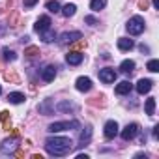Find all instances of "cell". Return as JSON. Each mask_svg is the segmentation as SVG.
Here are the masks:
<instances>
[{"label":"cell","mask_w":159,"mask_h":159,"mask_svg":"<svg viewBox=\"0 0 159 159\" xmlns=\"http://www.w3.org/2000/svg\"><path fill=\"white\" fill-rule=\"evenodd\" d=\"M137 133H139V124H127L124 129H122V139L127 142V140H133L135 137H137Z\"/></svg>","instance_id":"cell-4"},{"label":"cell","mask_w":159,"mask_h":159,"mask_svg":"<svg viewBox=\"0 0 159 159\" xmlns=\"http://www.w3.org/2000/svg\"><path fill=\"white\" fill-rule=\"evenodd\" d=\"M45 150L52 157H62L73 150V140L67 137H49L45 139Z\"/></svg>","instance_id":"cell-1"},{"label":"cell","mask_w":159,"mask_h":159,"mask_svg":"<svg viewBox=\"0 0 159 159\" xmlns=\"http://www.w3.org/2000/svg\"><path fill=\"white\" fill-rule=\"evenodd\" d=\"M8 101L13 103V105H19V103L25 101V94H21V92H11V94H8Z\"/></svg>","instance_id":"cell-19"},{"label":"cell","mask_w":159,"mask_h":159,"mask_svg":"<svg viewBox=\"0 0 159 159\" xmlns=\"http://www.w3.org/2000/svg\"><path fill=\"white\" fill-rule=\"evenodd\" d=\"M25 54H26V56H36V54H39V49L34 47V45H30V47L25 49Z\"/></svg>","instance_id":"cell-29"},{"label":"cell","mask_w":159,"mask_h":159,"mask_svg":"<svg viewBox=\"0 0 159 159\" xmlns=\"http://www.w3.org/2000/svg\"><path fill=\"white\" fill-rule=\"evenodd\" d=\"M84 21H86L88 25H92V26H96V25H98V19H96V17H92V15H86V17H84Z\"/></svg>","instance_id":"cell-32"},{"label":"cell","mask_w":159,"mask_h":159,"mask_svg":"<svg viewBox=\"0 0 159 159\" xmlns=\"http://www.w3.org/2000/svg\"><path fill=\"white\" fill-rule=\"evenodd\" d=\"M131 88H133V84H131L129 81H122L120 84H116L114 92H116L118 96H125V94H129V92H131Z\"/></svg>","instance_id":"cell-14"},{"label":"cell","mask_w":159,"mask_h":159,"mask_svg":"<svg viewBox=\"0 0 159 159\" xmlns=\"http://www.w3.org/2000/svg\"><path fill=\"white\" fill-rule=\"evenodd\" d=\"M152 86H153V83L150 81V79H140V81L137 83V92L140 96H144V94H148L152 90Z\"/></svg>","instance_id":"cell-11"},{"label":"cell","mask_w":159,"mask_h":159,"mask_svg":"<svg viewBox=\"0 0 159 159\" xmlns=\"http://www.w3.org/2000/svg\"><path fill=\"white\" fill-rule=\"evenodd\" d=\"M23 4H25V8H32V6H36V4H38V0H25Z\"/></svg>","instance_id":"cell-33"},{"label":"cell","mask_w":159,"mask_h":159,"mask_svg":"<svg viewBox=\"0 0 159 159\" xmlns=\"http://www.w3.org/2000/svg\"><path fill=\"white\" fill-rule=\"evenodd\" d=\"M120 71L125 73V75H131V73L135 71V62H133V60H124V62L120 64Z\"/></svg>","instance_id":"cell-18"},{"label":"cell","mask_w":159,"mask_h":159,"mask_svg":"<svg viewBox=\"0 0 159 159\" xmlns=\"http://www.w3.org/2000/svg\"><path fill=\"white\" fill-rule=\"evenodd\" d=\"M133 47H135L133 39H129V38H120L118 39V49L120 51H131Z\"/></svg>","instance_id":"cell-17"},{"label":"cell","mask_w":159,"mask_h":159,"mask_svg":"<svg viewBox=\"0 0 159 159\" xmlns=\"http://www.w3.org/2000/svg\"><path fill=\"white\" fill-rule=\"evenodd\" d=\"M15 58H17V54H15L10 47H4V49H2V60H4V62H13Z\"/></svg>","instance_id":"cell-20"},{"label":"cell","mask_w":159,"mask_h":159,"mask_svg":"<svg viewBox=\"0 0 159 159\" xmlns=\"http://www.w3.org/2000/svg\"><path fill=\"white\" fill-rule=\"evenodd\" d=\"M75 11H77V6H75V4H66V6L62 8L64 17H73V15H75Z\"/></svg>","instance_id":"cell-21"},{"label":"cell","mask_w":159,"mask_h":159,"mask_svg":"<svg viewBox=\"0 0 159 159\" xmlns=\"http://www.w3.org/2000/svg\"><path fill=\"white\" fill-rule=\"evenodd\" d=\"M56 109H58V111H75V105L69 103V101H62V103H58Z\"/></svg>","instance_id":"cell-27"},{"label":"cell","mask_w":159,"mask_h":159,"mask_svg":"<svg viewBox=\"0 0 159 159\" xmlns=\"http://www.w3.org/2000/svg\"><path fill=\"white\" fill-rule=\"evenodd\" d=\"M17 142H19V140H17V137H13V139H6V140L2 142V146H0V152H2V153H10V155H11V153L17 150V146H19Z\"/></svg>","instance_id":"cell-6"},{"label":"cell","mask_w":159,"mask_h":159,"mask_svg":"<svg viewBox=\"0 0 159 159\" xmlns=\"http://www.w3.org/2000/svg\"><path fill=\"white\" fill-rule=\"evenodd\" d=\"M105 6H107V0H92L90 2V10H94V11H99Z\"/></svg>","instance_id":"cell-22"},{"label":"cell","mask_w":159,"mask_h":159,"mask_svg":"<svg viewBox=\"0 0 159 159\" xmlns=\"http://www.w3.org/2000/svg\"><path fill=\"white\" fill-rule=\"evenodd\" d=\"M90 137H92V127H90V125H86V127L81 131V137H79V146H84V144H88Z\"/></svg>","instance_id":"cell-16"},{"label":"cell","mask_w":159,"mask_h":159,"mask_svg":"<svg viewBox=\"0 0 159 159\" xmlns=\"http://www.w3.org/2000/svg\"><path fill=\"white\" fill-rule=\"evenodd\" d=\"M157 127H159V125H155V127H153V139H157V137H159V131H157Z\"/></svg>","instance_id":"cell-35"},{"label":"cell","mask_w":159,"mask_h":159,"mask_svg":"<svg viewBox=\"0 0 159 159\" xmlns=\"http://www.w3.org/2000/svg\"><path fill=\"white\" fill-rule=\"evenodd\" d=\"M75 88L79 90V92H90V88H92V81L88 77H79L77 81H75Z\"/></svg>","instance_id":"cell-9"},{"label":"cell","mask_w":159,"mask_h":159,"mask_svg":"<svg viewBox=\"0 0 159 159\" xmlns=\"http://www.w3.org/2000/svg\"><path fill=\"white\" fill-rule=\"evenodd\" d=\"M144 109H146V114H153V111H155V99L153 98H150V99H146V105H144Z\"/></svg>","instance_id":"cell-24"},{"label":"cell","mask_w":159,"mask_h":159,"mask_svg":"<svg viewBox=\"0 0 159 159\" xmlns=\"http://www.w3.org/2000/svg\"><path fill=\"white\" fill-rule=\"evenodd\" d=\"M139 8L140 10H146L148 8V0H139Z\"/></svg>","instance_id":"cell-34"},{"label":"cell","mask_w":159,"mask_h":159,"mask_svg":"<svg viewBox=\"0 0 159 159\" xmlns=\"http://www.w3.org/2000/svg\"><path fill=\"white\" fill-rule=\"evenodd\" d=\"M0 94H2V86H0Z\"/></svg>","instance_id":"cell-37"},{"label":"cell","mask_w":159,"mask_h":159,"mask_svg":"<svg viewBox=\"0 0 159 159\" xmlns=\"http://www.w3.org/2000/svg\"><path fill=\"white\" fill-rule=\"evenodd\" d=\"M54 77H56V67L54 66H47V67L41 69V79H43L45 83H51Z\"/></svg>","instance_id":"cell-13"},{"label":"cell","mask_w":159,"mask_h":159,"mask_svg":"<svg viewBox=\"0 0 159 159\" xmlns=\"http://www.w3.org/2000/svg\"><path fill=\"white\" fill-rule=\"evenodd\" d=\"M4 79H6V81H11V83H17V81H19V77H17L13 71H6V73H4Z\"/></svg>","instance_id":"cell-30"},{"label":"cell","mask_w":159,"mask_h":159,"mask_svg":"<svg viewBox=\"0 0 159 159\" xmlns=\"http://www.w3.org/2000/svg\"><path fill=\"white\" fill-rule=\"evenodd\" d=\"M83 60H84V56L79 52V51H69L67 56H66V62L69 66H79V64H83Z\"/></svg>","instance_id":"cell-10"},{"label":"cell","mask_w":159,"mask_h":159,"mask_svg":"<svg viewBox=\"0 0 159 159\" xmlns=\"http://www.w3.org/2000/svg\"><path fill=\"white\" fill-rule=\"evenodd\" d=\"M51 28V17L49 15H41L38 21H36V25H34V30L38 32V34H41V32H45V30H49Z\"/></svg>","instance_id":"cell-7"},{"label":"cell","mask_w":159,"mask_h":159,"mask_svg":"<svg viewBox=\"0 0 159 159\" xmlns=\"http://www.w3.org/2000/svg\"><path fill=\"white\" fill-rule=\"evenodd\" d=\"M81 124L77 120H64V122H54L47 127L49 133H58V131H66V129H79Z\"/></svg>","instance_id":"cell-3"},{"label":"cell","mask_w":159,"mask_h":159,"mask_svg":"<svg viewBox=\"0 0 159 159\" xmlns=\"http://www.w3.org/2000/svg\"><path fill=\"white\" fill-rule=\"evenodd\" d=\"M41 39L45 41V43H51V41H54L56 39V36H54V32L49 28V30H45V32H41Z\"/></svg>","instance_id":"cell-23"},{"label":"cell","mask_w":159,"mask_h":159,"mask_svg":"<svg viewBox=\"0 0 159 159\" xmlns=\"http://www.w3.org/2000/svg\"><path fill=\"white\" fill-rule=\"evenodd\" d=\"M52 99H43L39 105H38V111L41 112V114H52Z\"/></svg>","instance_id":"cell-15"},{"label":"cell","mask_w":159,"mask_h":159,"mask_svg":"<svg viewBox=\"0 0 159 159\" xmlns=\"http://www.w3.org/2000/svg\"><path fill=\"white\" fill-rule=\"evenodd\" d=\"M81 49H86V41H84L83 38H81V39H79V41L71 47V51H81Z\"/></svg>","instance_id":"cell-31"},{"label":"cell","mask_w":159,"mask_h":159,"mask_svg":"<svg viewBox=\"0 0 159 159\" xmlns=\"http://www.w3.org/2000/svg\"><path fill=\"white\" fill-rule=\"evenodd\" d=\"M81 38H83V34H81V32L73 30V32H64V34L60 36V41H62V43H73V41L81 39Z\"/></svg>","instance_id":"cell-12"},{"label":"cell","mask_w":159,"mask_h":159,"mask_svg":"<svg viewBox=\"0 0 159 159\" xmlns=\"http://www.w3.org/2000/svg\"><path fill=\"white\" fill-rule=\"evenodd\" d=\"M152 4H153V8H159V0H152Z\"/></svg>","instance_id":"cell-36"},{"label":"cell","mask_w":159,"mask_h":159,"mask_svg":"<svg viewBox=\"0 0 159 159\" xmlns=\"http://www.w3.org/2000/svg\"><path fill=\"white\" fill-rule=\"evenodd\" d=\"M0 120H2V124H4L6 129H10V112H8V111H2V112H0Z\"/></svg>","instance_id":"cell-28"},{"label":"cell","mask_w":159,"mask_h":159,"mask_svg":"<svg viewBox=\"0 0 159 159\" xmlns=\"http://www.w3.org/2000/svg\"><path fill=\"white\" fill-rule=\"evenodd\" d=\"M103 129H105L103 133H105L107 139H114V137L118 135V122H116V120H109Z\"/></svg>","instance_id":"cell-8"},{"label":"cell","mask_w":159,"mask_h":159,"mask_svg":"<svg viewBox=\"0 0 159 159\" xmlns=\"http://www.w3.org/2000/svg\"><path fill=\"white\" fill-rule=\"evenodd\" d=\"M114 79H116V71H114L112 67H103V69H99V81H101V83L111 84V83H114Z\"/></svg>","instance_id":"cell-5"},{"label":"cell","mask_w":159,"mask_h":159,"mask_svg":"<svg viewBox=\"0 0 159 159\" xmlns=\"http://www.w3.org/2000/svg\"><path fill=\"white\" fill-rule=\"evenodd\" d=\"M125 28H127V32H129L131 36H139V34L144 32L146 25H144V19H142L140 15H135V17H131V19L127 21Z\"/></svg>","instance_id":"cell-2"},{"label":"cell","mask_w":159,"mask_h":159,"mask_svg":"<svg viewBox=\"0 0 159 159\" xmlns=\"http://www.w3.org/2000/svg\"><path fill=\"white\" fill-rule=\"evenodd\" d=\"M146 67H148V71H152V73H157L159 71V60H150L148 64H146Z\"/></svg>","instance_id":"cell-26"},{"label":"cell","mask_w":159,"mask_h":159,"mask_svg":"<svg viewBox=\"0 0 159 159\" xmlns=\"http://www.w3.org/2000/svg\"><path fill=\"white\" fill-rule=\"evenodd\" d=\"M45 8H47L49 11H52V13H56V11H60V4L56 2V0H49V2L45 4Z\"/></svg>","instance_id":"cell-25"}]
</instances>
